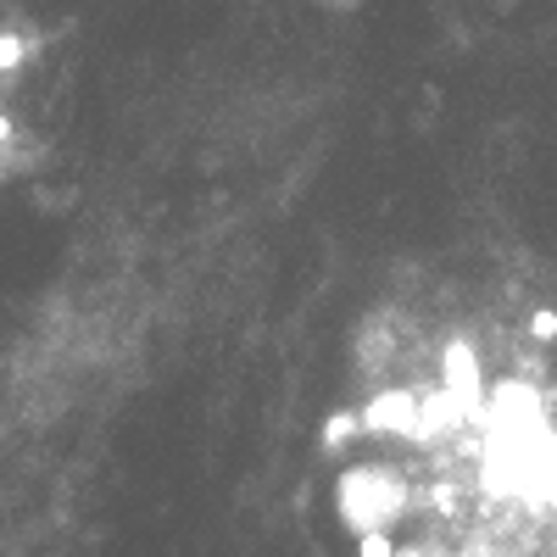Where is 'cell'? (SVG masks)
<instances>
[{"instance_id": "6da1fadb", "label": "cell", "mask_w": 557, "mask_h": 557, "mask_svg": "<svg viewBox=\"0 0 557 557\" xmlns=\"http://www.w3.org/2000/svg\"><path fill=\"white\" fill-rule=\"evenodd\" d=\"M330 446L368 557H557V312L451 273L385 296Z\"/></svg>"}, {"instance_id": "7a4b0ae2", "label": "cell", "mask_w": 557, "mask_h": 557, "mask_svg": "<svg viewBox=\"0 0 557 557\" xmlns=\"http://www.w3.org/2000/svg\"><path fill=\"white\" fill-rule=\"evenodd\" d=\"M39 45L23 23H0V184L39 162V128L28 123V62Z\"/></svg>"}]
</instances>
